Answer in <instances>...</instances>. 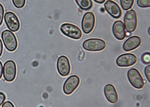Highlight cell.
I'll return each mask as SVG.
<instances>
[{"mask_svg": "<svg viewBox=\"0 0 150 107\" xmlns=\"http://www.w3.org/2000/svg\"><path fill=\"white\" fill-rule=\"evenodd\" d=\"M83 48L88 51H101L106 47V43L104 40L98 38H91L84 40L83 43Z\"/></svg>", "mask_w": 150, "mask_h": 107, "instance_id": "obj_5", "label": "cell"}, {"mask_svg": "<svg viewBox=\"0 0 150 107\" xmlns=\"http://www.w3.org/2000/svg\"><path fill=\"white\" fill-rule=\"evenodd\" d=\"M95 16L92 12H87L83 15L82 20L83 32L86 34L90 33L95 25Z\"/></svg>", "mask_w": 150, "mask_h": 107, "instance_id": "obj_7", "label": "cell"}, {"mask_svg": "<svg viewBox=\"0 0 150 107\" xmlns=\"http://www.w3.org/2000/svg\"><path fill=\"white\" fill-rule=\"evenodd\" d=\"M95 2H97V3H98V4H103V3H104L105 2V1L106 0H93Z\"/></svg>", "mask_w": 150, "mask_h": 107, "instance_id": "obj_27", "label": "cell"}, {"mask_svg": "<svg viewBox=\"0 0 150 107\" xmlns=\"http://www.w3.org/2000/svg\"><path fill=\"white\" fill-rule=\"evenodd\" d=\"M105 96L110 103L114 104L118 101V94L116 89L112 84H107L104 87Z\"/></svg>", "mask_w": 150, "mask_h": 107, "instance_id": "obj_15", "label": "cell"}, {"mask_svg": "<svg viewBox=\"0 0 150 107\" xmlns=\"http://www.w3.org/2000/svg\"><path fill=\"white\" fill-rule=\"evenodd\" d=\"M4 16V8L2 5L0 4V25L2 23Z\"/></svg>", "mask_w": 150, "mask_h": 107, "instance_id": "obj_22", "label": "cell"}, {"mask_svg": "<svg viewBox=\"0 0 150 107\" xmlns=\"http://www.w3.org/2000/svg\"><path fill=\"white\" fill-rule=\"evenodd\" d=\"M2 39L6 48L8 51L13 52L18 47V41L14 34L9 30H5L2 33Z\"/></svg>", "mask_w": 150, "mask_h": 107, "instance_id": "obj_3", "label": "cell"}, {"mask_svg": "<svg viewBox=\"0 0 150 107\" xmlns=\"http://www.w3.org/2000/svg\"><path fill=\"white\" fill-rule=\"evenodd\" d=\"M16 74V66L15 62L12 60L6 61L3 67L4 79L7 82L14 80Z\"/></svg>", "mask_w": 150, "mask_h": 107, "instance_id": "obj_6", "label": "cell"}, {"mask_svg": "<svg viewBox=\"0 0 150 107\" xmlns=\"http://www.w3.org/2000/svg\"><path fill=\"white\" fill-rule=\"evenodd\" d=\"M142 40L138 36H132L125 41L123 45V49L128 52L136 49L141 44Z\"/></svg>", "mask_w": 150, "mask_h": 107, "instance_id": "obj_14", "label": "cell"}, {"mask_svg": "<svg viewBox=\"0 0 150 107\" xmlns=\"http://www.w3.org/2000/svg\"><path fill=\"white\" fill-rule=\"evenodd\" d=\"M127 77L130 84L135 88L141 89L144 85V81L142 75L138 70L136 68H131L128 70Z\"/></svg>", "mask_w": 150, "mask_h": 107, "instance_id": "obj_4", "label": "cell"}, {"mask_svg": "<svg viewBox=\"0 0 150 107\" xmlns=\"http://www.w3.org/2000/svg\"><path fill=\"white\" fill-rule=\"evenodd\" d=\"M142 61L143 63L149 65L150 63V54L149 52H146L143 54L142 56Z\"/></svg>", "mask_w": 150, "mask_h": 107, "instance_id": "obj_20", "label": "cell"}, {"mask_svg": "<svg viewBox=\"0 0 150 107\" xmlns=\"http://www.w3.org/2000/svg\"><path fill=\"white\" fill-rule=\"evenodd\" d=\"M57 69L62 76H67L70 72V63L68 58L65 56H61L57 59Z\"/></svg>", "mask_w": 150, "mask_h": 107, "instance_id": "obj_9", "label": "cell"}, {"mask_svg": "<svg viewBox=\"0 0 150 107\" xmlns=\"http://www.w3.org/2000/svg\"><path fill=\"white\" fill-rule=\"evenodd\" d=\"M60 31L65 36L74 39L81 38L82 33L81 30L75 25L70 23H64L60 27Z\"/></svg>", "mask_w": 150, "mask_h": 107, "instance_id": "obj_1", "label": "cell"}, {"mask_svg": "<svg viewBox=\"0 0 150 107\" xmlns=\"http://www.w3.org/2000/svg\"><path fill=\"white\" fill-rule=\"evenodd\" d=\"M120 5L124 10H128L130 9L133 4L134 0H120Z\"/></svg>", "mask_w": 150, "mask_h": 107, "instance_id": "obj_17", "label": "cell"}, {"mask_svg": "<svg viewBox=\"0 0 150 107\" xmlns=\"http://www.w3.org/2000/svg\"><path fill=\"white\" fill-rule=\"evenodd\" d=\"M2 107H14V104L11 102V101H6L5 103H4L2 104Z\"/></svg>", "mask_w": 150, "mask_h": 107, "instance_id": "obj_24", "label": "cell"}, {"mask_svg": "<svg viewBox=\"0 0 150 107\" xmlns=\"http://www.w3.org/2000/svg\"><path fill=\"white\" fill-rule=\"evenodd\" d=\"M2 50H3V44H2V41L0 39V57L2 54Z\"/></svg>", "mask_w": 150, "mask_h": 107, "instance_id": "obj_26", "label": "cell"}, {"mask_svg": "<svg viewBox=\"0 0 150 107\" xmlns=\"http://www.w3.org/2000/svg\"><path fill=\"white\" fill-rule=\"evenodd\" d=\"M76 4L83 10H88L92 8L93 4L91 0H75Z\"/></svg>", "mask_w": 150, "mask_h": 107, "instance_id": "obj_16", "label": "cell"}, {"mask_svg": "<svg viewBox=\"0 0 150 107\" xmlns=\"http://www.w3.org/2000/svg\"><path fill=\"white\" fill-rule=\"evenodd\" d=\"M137 57L133 54H121L116 59V65L119 67H129L137 62Z\"/></svg>", "mask_w": 150, "mask_h": 107, "instance_id": "obj_11", "label": "cell"}, {"mask_svg": "<svg viewBox=\"0 0 150 107\" xmlns=\"http://www.w3.org/2000/svg\"><path fill=\"white\" fill-rule=\"evenodd\" d=\"M13 3L15 7L21 8L25 4V0H12Z\"/></svg>", "mask_w": 150, "mask_h": 107, "instance_id": "obj_19", "label": "cell"}, {"mask_svg": "<svg viewBox=\"0 0 150 107\" xmlns=\"http://www.w3.org/2000/svg\"><path fill=\"white\" fill-rule=\"evenodd\" d=\"M144 74L146 75V77L149 81V82H150V66L148 65L147 67L144 68Z\"/></svg>", "mask_w": 150, "mask_h": 107, "instance_id": "obj_21", "label": "cell"}, {"mask_svg": "<svg viewBox=\"0 0 150 107\" xmlns=\"http://www.w3.org/2000/svg\"><path fill=\"white\" fill-rule=\"evenodd\" d=\"M105 10L114 19H118L122 16V10L115 2L112 0H108L104 4Z\"/></svg>", "mask_w": 150, "mask_h": 107, "instance_id": "obj_12", "label": "cell"}, {"mask_svg": "<svg viewBox=\"0 0 150 107\" xmlns=\"http://www.w3.org/2000/svg\"><path fill=\"white\" fill-rule=\"evenodd\" d=\"M2 73H3V66H2V64L1 62L0 61V79L2 77Z\"/></svg>", "mask_w": 150, "mask_h": 107, "instance_id": "obj_25", "label": "cell"}, {"mask_svg": "<svg viewBox=\"0 0 150 107\" xmlns=\"http://www.w3.org/2000/svg\"><path fill=\"white\" fill-rule=\"evenodd\" d=\"M137 4L138 6L142 8L150 7V0H137Z\"/></svg>", "mask_w": 150, "mask_h": 107, "instance_id": "obj_18", "label": "cell"}, {"mask_svg": "<svg viewBox=\"0 0 150 107\" xmlns=\"http://www.w3.org/2000/svg\"><path fill=\"white\" fill-rule=\"evenodd\" d=\"M112 33L117 40H123L126 37L124 23L120 20L116 21L112 25Z\"/></svg>", "mask_w": 150, "mask_h": 107, "instance_id": "obj_13", "label": "cell"}, {"mask_svg": "<svg viewBox=\"0 0 150 107\" xmlns=\"http://www.w3.org/2000/svg\"><path fill=\"white\" fill-rule=\"evenodd\" d=\"M5 99H6L5 95L3 93L0 92V106L4 103Z\"/></svg>", "mask_w": 150, "mask_h": 107, "instance_id": "obj_23", "label": "cell"}, {"mask_svg": "<svg viewBox=\"0 0 150 107\" xmlns=\"http://www.w3.org/2000/svg\"><path fill=\"white\" fill-rule=\"evenodd\" d=\"M5 22L7 27L11 32H16L20 28V22L17 16L13 12H7L5 14Z\"/></svg>", "mask_w": 150, "mask_h": 107, "instance_id": "obj_10", "label": "cell"}, {"mask_svg": "<svg viewBox=\"0 0 150 107\" xmlns=\"http://www.w3.org/2000/svg\"><path fill=\"white\" fill-rule=\"evenodd\" d=\"M80 84V79L76 75L69 76L63 85V92L67 95L72 94Z\"/></svg>", "mask_w": 150, "mask_h": 107, "instance_id": "obj_8", "label": "cell"}, {"mask_svg": "<svg viewBox=\"0 0 150 107\" xmlns=\"http://www.w3.org/2000/svg\"><path fill=\"white\" fill-rule=\"evenodd\" d=\"M124 25L127 33H132L136 29L137 26V16L134 10H128L124 16Z\"/></svg>", "mask_w": 150, "mask_h": 107, "instance_id": "obj_2", "label": "cell"}]
</instances>
